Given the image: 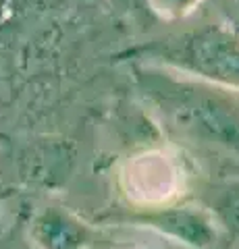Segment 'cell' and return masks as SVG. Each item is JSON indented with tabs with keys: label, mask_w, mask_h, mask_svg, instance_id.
<instances>
[{
	"label": "cell",
	"mask_w": 239,
	"mask_h": 249,
	"mask_svg": "<svg viewBox=\"0 0 239 249\" xmlns=\"http://www.w3.org/2000/svg\"><path fill=\"white\" fill-rule=\"evenodd\" d=\"M142 96L196 142L239 156V93L154 65H133Z\"/></svg>",
	"instance_id": "6da1fadb"
},
{
	"label": "cell",
	"mask_w": 239,
	"mask_h": 249,
	"mask_svg": "<svg viewBox=\"0 0 239 249\" xmlns=\"http://www.w3.org/2000/svg\"><path fill=\"white\" fill-rule=\"evenodd\" d=\"M117 58L131 65L148 62L239 93V31L221 23L156 37L121 52Z\"/></svg>",
	"instance_id": "7a4b0ae2"
},
{
	"label": "cell",
	"mask_w": 239,
	"mask_h": 249,
	"mask_svg": "<svg viewBox=\"0 0 239 249\" xmlns=\"http://www.w3.org/2000/svg\"><path fill=\"white\" fill-rule=\"evenodd\" d=\"M117 220L152 229L158 235L191 249L210 247L219 235V224L214 222L208 208L194 204H150L127 208L117 216Z\"/></svg>",
	"instance_id": "3957f363"
},
{
	"label": "cell",
	"mask_w": 239,
	"mask_h": 249,
	"mask_svg": "<svg viewBox=\"0 0 239 249\" xmlns=\"http://www.w3.org/2000/svg\"><path fill=\"white\" fill-rule=\"evenodd\" d=\"M29 237L40 249H88L100 241V231L63 206H46L34 216Z\"/></svg>",
	"instance_id": "277c9868"
},
{
	"label": "cell",
	"mask_w": 239,
	"mask_h": 249,
	"mask_svg": "<svg viewBox=\"0 0 239 249\" xmlns=\"http://www.w3.org/2000/svg\"><path fill=\"white\" fill-rule=\"evenodd\" d=\"M208 212L212 214L219 229H225L231 235L239 237V178L221 183L212 191Z\"/></svg>",
	"instance_id": "5b68a950"
},
{
	"label": "cell",
	"mask_w": 239,
	"mask_h": 249,
	"mask_svg": "<svg viewBox=\"0 0 239 249\" xmlns=\"http://www.w3.org/2000/svg\"><path fill=\"white\" fill-rule=\"evenodd\" d=\"M150 11L156 19L163 21H177L191 15L202 0H148Z\"/></svg>",
	"instance_id": "8992f818"
},
{
	"label": "cell",
	"mask_w": 239,
	"mask_h": 249,
	"mask_svg": "<svg viewBox=\"0 0 239 249\" xmlns=\"http://www.w3.org/2000/svg\"><path fill=\"white\" fill-rule=\"evenodd\" d=\"M114 2H117L121 9H125L131 17H135L137 21H142V23L156 19L152 15V11H150V2H148V0H114Z\"/></svg>",
	"instance_id": "52a82bcc"
}]
</instances>
